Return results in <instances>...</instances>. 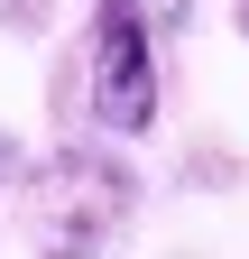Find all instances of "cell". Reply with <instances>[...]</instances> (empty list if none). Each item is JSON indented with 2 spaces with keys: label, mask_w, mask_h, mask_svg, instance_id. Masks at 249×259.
Wrapping results in <instances>:
<instances>
[{
  "label": "cell",
  "mask_w": 249,
  "mask_h": 259,
  "mask_svg": "<svg viewBox=\"0 0 249 259\" xmlns=\"http://www.w3.org/2000/svg\"><path fill=\"white\" fill-rule=\"evenodd\" d=\"M19 194H28L37 259H111L130 241V213H139V176L102 148H55Z\"/></svg>",
  "instance_id": "cell-1"
},
{
  "label": "cell",
  "mask_w": 249,
  "mask_h": 259,
  "mask_svg": "<svg viewBox=\"0 0 249 259\" xmlns=\"http://www.w3.org/2000/svg\"><path fill=\"white\" fill-rule=\"evenodd\" d=\"M83 93H92V120L111 139H148L166 102V74H157V37L166 28L139 10V0H92V28H83Z\"/></svg>",
  "instance_id": "cell-2"
},
{
  "label": "cell",
  "mask_w": 249,
  "mask_h": 259,
  "mask_svg": "<svg viewBox=\"0 0 249 259\" xmlns=\"http://www.w3.org/2000/svg\"><path fill=\"white\" fill-rule=\"evenodd\" d=\"M10 185H19V139L0 130V194H10Z\"/></svg>",
  "instance_id": "cell-3"
},
{
  "label": "cell",
  "mask_w": 249,
  "mask_h": 259,
  "mask_svg": "<svg viewBox=\"0 0 249 259\" xmlns=\"http://www.w3.org/2000/svg\"><path fill=\"white\" fill-rule=\"evenodd\" d=\"M240 37H249V0H240Z\"/></svg>",
  "instance_id": "cell-4"
}]
</instances>
